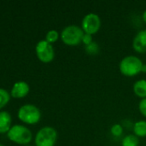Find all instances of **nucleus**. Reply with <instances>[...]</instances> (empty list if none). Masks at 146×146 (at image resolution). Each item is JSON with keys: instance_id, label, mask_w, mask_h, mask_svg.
<instances>
[{"instance_id": "39448f33", "label": "nucleus", "mask_w": 146, "mask_h": 146, "mask_svg": "<svg viewBox=\"0 0 146 146\" xmlns=\"http://www.w3.org/2000/svg\"><path fill=\"white\" fill-rule=\"evenodd\" d=\"M58 139V132L52 127H43L36 133L35 146H54Z\"/></svg>"}, {"instance_id": "ddd939ff", "label": "nucleus", "mask_w": 146, "mask_h": 146, "mask_svg": "<svg viewBox=\"0 0 146 146\" xmlns=\"http://www.w3.org/2000/svg\"><path fill=\"white\" fill-rule=\"evenodd\" d=\"M139 139L134 134H128L121 140V146H139Z\"/></svg>"}, {"instance_id": "1a4fd4ad", "label": "nucleus", "mask_w": 146, "mask_h": 146, "mask_svg": "<svg viewBox=\"0 0 146 146\" xmlns=\"http://www.w3.org/2000/svg\"><path fill=\"white\" fill-rule=\"evenodd\" d=\"M29 90V85L25 81L20 80L13 85L10 95L14 98H23L28 94Z\"/></svg>"}, {"instance_id": "a211bd4d", "label": "nucleus", "mask_w": 146, "mask_h": 146, "mask_svg": "<svg viewBox=\"0 0 146 146\" xmlns=\"http://www.w3.org/2000/svg\"><path fill=\"white\" fill-rule=\"evenodd\" d=\"M139 110L140 114L146 118V98H143L139 103Z\"/></svg>"}, {"instance_id": "9b49d317", "label": "nucleus", "mask_w": 146, "mask_h": 146, "mask_svg": "<svg viewBox=\"0 0 146 146\" xmlns=\"http://www.w3.org/2000/svg\"><path fill=\"white\" fill-rule=\"evenodd\" d=\"M133 92L138 98L141 99L146 98V80L141 79L134 83Z\"/></svg>"}, {"instance_id": "aec40b11", "label": "nucleus", "mask_w": 146, "mask_h": 146, "mask_svg": "<svg viewBox=\"0 0 146 146\" xmlns=\"http://www.w3.org/2000/svg\"><path fill=\"white\" fill-rule=\"evenodd\" d=\"M142 20H143V21L146 24V9L143 12V14H142Z\"/></svg>"}, {"instance_id": "f8f14e48", "label": "nucleus", "mask_w": 146, "mask_h": 146, "mask_svg": "<svg viewBox=\"0 0 146 146\" xmlns=\"http://www.w3.org/2000/svg\"><path fill=\"white\" fill-rule=\"evenodd\" d=\"M133 134L136 135L139 139V138H145L146 137V121L140 120L136 121L133 124Z\"/></svg>"}, {"instance_id": "6ab92c4d", "label": "nucleus", "mask_w": 146, "mask_h": 146, "mask_svg": "<svg viewBox=\"0 0 146 146\" xmlns=\"http://www.w3.org/2000/svg\"><path fill=\"white\" fill-rule=\"evenodd\" d=\"M93 42V36L90 35V34H87V33H84L83 34V37L82 38V43L87 46L89 44H90L91 43Z\"/></svg>"}, {"instance_id": "412c9836", "label": "nucleus", "mask_w": 146, "mask_h": 146, "mask_svg": "<svg viewBox=\"0 0 146 146\" xmlns=\"http://www.w3.org/2000/svg\"><path fill=\"white\" fill-rule=\"evenodd\" d=\"M141 73H145L146 74V64L144 63V65H143V68H142V72Z\"/></svg>"}, {"instance_id": "9d476101", "label": "nucleus", "mask_w": 146, "mask_h": 146, "mask_svg": "<svg viewBox=\"0 0 146 146\" xmlns=\"http://www.w3.org/2000/svg\"><path fill=\"white\" fill-rule=\"evenodd\" d=\"M12 119L7 111H0V133H8L11 128Z\"/></svg>"}, {"instance_id": "20e7f679", "label": "nucleus", "mask_w": 146, "mask_h": 146, "mask_svg": "<svg viewBox=\"0 0 146 146\" xmlns=\"http://www.w3.org/2000/svg\"><path fill=\"white\" fill-rule=\"evenodd\" d=\"M19 120L28 125L37 124L41 118V112L38 107L34 104H24L17 112Z\"/></svg>"}, {"instance_id": "0eeeda50", "label": "nucleus", "mask_w": 146, "mask_h": 146, "mask_svg": "<svg viewBox=\"0 0 146 146\" xmlns=\"http://www.w3.org/2000/svg\"><path fill=\"white\" fill-rule=\"evenodd\" d=\"M35 53L37 58L43 63H50L55 57V51L52 44L45 39L40 40L35 46Z\"/></svg>"}, {"instance_id": "423d86ee", "label": "nucleus", "mask_w": 146, "mask_h": 146, "mask_svg": "<svg viewBox=\"0 0 146 146\" xmlns=\"http://www.w3.org/2000/svg\"><path fill=\"white\" fill-rule=\"evenodd\" d=\"M102 21L100 16L96 13H88L82 20L81 27L84 33L94 35L97 33L101 28Z\"/></svg>"}, {"instance_id": "4be33fe9", "label": "nucleus", "mask_w": 146, "mask_h": 146, "mask_svg": "<svg viewBox=\"0 0 146 146\" xmlns=\"http://www.w3.org/2000/svg\"><path fill=\"white\" fill-rule=\"evenodd\" d=\"M0 146H4V145H1V144H0Z\"/></svg>"}, {"instance_id": "f257e3e1", "label": "nucleus", "mask_w": 146, "mask_h": 146, "mask_svg": "<svg viewBox=\"0 0 146 146\" xmlns=\"http://www.w3.org/2000/svg\"><path fill=\"white\" fill-rule=\"evenodd\" d=\"M144 62L136 56H126L121 59L119 64L120 72L126 77H134L142 72Z\"/></svg>"}, {"instance_id": "4468645a", "label": "nucleus", "mask_w": 146, "mask_h": 146, "mask_svg": "<svg viewBox=\"0 0 146 146\" xmlns=\"http://www.w3.org/2000/svg\"><path fill=\"white\" fill-rule=\"evenodd\" d=\"M59 38H60V33L57 30L52 29V30H50L46 33L45 40L47 41L49 44H52L53 43L57 42Z\"/></svg>"}, {"instance_id": "6e6552de", "label": "nucleus", "mask_w": 146, "mask_h": 146, "mask_svg": "<svg viewBox=\"0 0 146 146\" xmlns=\"http://www.w3.org/2000/svg\"><path fill=\"white\" fill-rule=\"evenodd\" d=\"M133 48L137 53H146V29L137 33L133 41Z\"/></svg>"}, {"instance_id": "7ed1b4c3", "label": "nucleus", "mask_w": 146, "mask_h": 146, "mask_svg": "<svg viewBox=\"0 0 146 146\" xmlns=\"http://www.w3.org/2000/svg\"><path fill=\"white\" fill-rule=\"evenodd\" d=\"M8 139L19 145H27L33 139V133L29 128L22 125H15L11 127L7 133Z\"/></svg>"}, {"instance_id": "2eb2a0df", "label": "nucleus", "mask_w": 146, "mask_h": 146, "mask_svg": "<svg viewBox=\"0 0 146 146\" xmlns=\"http://www.w3.org/2000/svg\"><path fill=\"white\" fill-rule=\"evenodd\" d=\"M100 51V46L99 44L93 41L90 44L85 46V52L88 54V55H90V56H96L99 53Z\"/></svg>"}, {"instance_id": "f03ea898", "label": "nucleus", "mask_w": 146, "mask_h": 146, "mask_svg": "<svg viewBox=\"0 0 146 146\" xmlns=\"http://www.w3.org/2000/svg\"><path fill=\"white\" fill-rule=\"evenodd\" d=\"M84 32L82 27L77 25H69L63 28L60 33L62 42L69 46H76L82 43Z\"/></svg>"}, {"instance_id": "dca6fc26", "label": "nucleus", "mask_w": 146, "mask_h": 146, "mask_svg": "<svg viewBox=\"0 0 146 146\" xmlns=\"http://www.w3.org/2000/svg\"><path fill=\"white\" fill-rule=\"evenodd\" d=\"M110 133L111 134L115 137V138H120L122 136L123 133H124V127L121 124L119 123H115L114 124L111 128H110Z\"/></svg>"}, {"instance_id": "f3484780", "label": "nucleus", "mask_w": 146, "mask_h": 146, "mask_svg": "<svg viewBox=\"0 0 146 146\" xmlns=\"http://www.w3.org/2000/svg\"><path fill=\"white\" fill-rule=\"evenodd\" d=\"M10 95L3 88H0V110L3 109L9 101Z\"/></svg>"}]
</instances>
